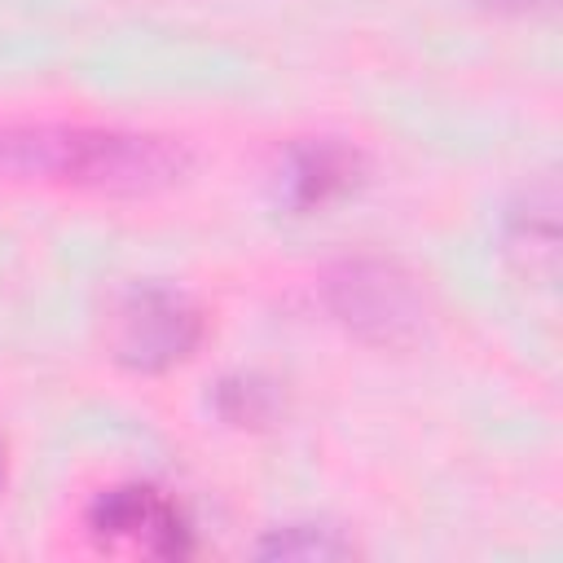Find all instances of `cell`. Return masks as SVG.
I'll use <instances>...</instances> for the list:
<instances>
[{"instance_id":"8992f818","label":"cell","mask_w":563,"mask_h":563,"mask_svg":"<svg viewBox=\"0 0 563 563\" xmlns=\"http://www.w3.org/2000/svg\"><path fill=\"white\" fill-rule=\"evenodd\" d=\"M260 559H282V563H325V559H347L352 545L334 532V528H308V523H290V528H273L260 545Z\"/></svg>"},{"instance_id":"ba28073f","label":"cell","mask_w":563,"mask_h":563,"mask_svg":"<svg viewBox=\"0 0 563 563\" xmlns=\"http://www.w3.org/2000/svg\"><path fill=\"white\" fill-rule=\"evenodd\" d=\"M488 4H497V9H515V13H523V9H545L550 0H488Z\"/></svg>"},{"instance_id":"277c9868","label":"cell","mask_w":563,"mask_h":563,"mask_svg":"<svg viewBox=\"0 0 563 563\" xmlns=\"http://www.w3.org/2000/svg\"><path fill=\"white\" fill-rule=\"evenodd\" d=\"M88 528L97 541H132L145 554L158 559H185L194 550L189 523L176 510L172 497H163L150 484H119L110 493H101L88 510Z\"/></svg>"},{"instance_id":"7a4b0ae2","label":"cell","mask_w":563,"mask_h":563,"mask_svg":"<svg viewBox=\"0 0 563 563\" xmlns=\"http://www.w3.org/2000/svg\"><path fill=\"white\" fill-rule=\"evenodd\" d=\"M330 312L374 347H409L422 339L427 303L418 282L387 260H343L325 273Z\"/></svg>"},{"instance_id":"6da1fadb","label":"cell","mask_w":563,"mask_h":563,"mask_svg":"<svg viewBox=\"0 0 563 563\" xmlns=\"http://www.w3.org/2000/svg\"><path fill=\"white\" fill-rule=\"evenodd\" d=\"M189 154L167 136L66 123H0V176L101 194H154L180 180Z\"/></svg>"},{"instance_id":"3957f363","label":"cell","mask_w":563,"mask_h":563,"mask_svg":"<svg viewBox=\"0 0 563 563\" xmlns=\"http://www.w3.org/2000/svg\"><path fill=\"white\" fill-rule=\"evenodd\" d=\"M202 339V312L167 286H136L119 299L110 321V352L136 374H163L180 365Z\"/></svg>"},{"instance_id":"5b68a950","label":"cell","mask_w":563,"mask_h":563,"mask_svg":"<svg viewBox=\"0 0 563 563\" xmlns=\"http://www.w3.org/2000/svg\"><path fill=\"white\" fill-rule=\"evenodd\" d=\"M361 154L343 141H303L290 150L286 172H282V198L295 216L317 211L361 185Z\"/></svg>"},{"instance_id":"52a82bcc","label":"cell","mask_w":563,"mask_h":563,"mask_svg":"<svg viewBox=\"0 0 563 563\" xmlns=\"http://www.w3.org/2000/svg\"><path fill=\"white\" fill-rule=\"evenodd\" d=\"M216 409L233 422V427H264L277 413V396L264 378H224L216 391Z\"/></svg>"}]
</instances>
